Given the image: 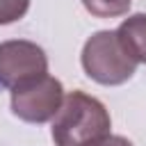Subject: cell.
<instances>
[{
  "label": "cell",
  "mask_w": 146,
  "mask_h": 146,
  "mask_svg": "<svg viewBox=\"0 0 146 146\" xmlns=\"http://www.w3.org/2000/svg\"><path fill=\"white\" fill-rule=\"evenodd\" d=\"M82 5L96 18H116L128 14L132 0H82Z\"/></svg>",
  "instance_id": "cell-6"
},
{
  "label": "cell",
  "mask_w": 146,
  "mask_h": 146,
  "mask_svg": "<svg viewBox=\"0 0 146 146\" xmlns=\"http://www.w3.org/2000/svg\"><path fill=\"white\" fill-rule=\"evenodd\" d=\"M116 34L125 50L139 62L146 64V14H132L128 16L119 27Z\"/></svg>",
  "instance_id": "cell-5"
},
{
  "label": "cell",
  "mask_w": 146,
  "mask_h": 146,
  "mask_svg": "<svg viewBox=\"0 0 146 146\" xmlns=\"http://www.w3.org/2000/svg\"><path fill=\"white\" fill-rule=\"evenodd\" d=\"M98 146H135L130 139H125V137H121V135H110V137H105Z\"/></svg>",
  "instance_id": "cell-8"
},
{
  "label": "cell",
  "mask_w": 146,
  "mask_h": 146,
  "mask_svg": "<svg viewBox=\"0 0 146 146\" xmlns=\"http://www.w3.org/2000/svg\"><path fill=\"white\" fill-rule=\"evenodd\" d=\"M64 103V87L57 78L43 73L11 89V112L27 123L52 121Z\"/></svg>",
  "instance_id": "cell-3"
},
{
  "label": "cell",
  "mask_w": 146,
  "mask_h": 146,
  "mask_svg": "<svg viewBox=\"0 0 146 146\" xmlns=\"http://www.w3.org/2000/svg\"><path fill=\"white\" fill-rule=\"evenodd\" d=\"M80 62L87 78L105 87H116L128 82L139 66V62L121 43L116 30L94 32L82 46Z\"/></svg>",
  "instance_id": "cell-2"
},
{
  "label": "cell",
  "mask_w": 146,
  "mask_h": 146,
  "mask_svg": "<svg viewBox=\"0 0 146 146\" xmlns=\"http://www.w3.org/2000/svg\"><path fill=\"white\" fill-rule=\"evenodd\" d=\"M30 9V0H0V25L21 21Z\"/></svg>",
  "instance_id": "cell-7"
},
{
  "label": "cell",
  "mask_w": 146,
  "mask_h": 146,
  "mask_svg": "<svg viewBox=\"0 0 146 146\" xmlns=\"http://www.w3.org/2000/svg\"><path fill=\"white\" fill-rule=\"evenodd\" d=\"M43 73H48V57L41 46L25 39H9L0 43V87L11 91Z\"/></svg>",
  "instance_id": "cell-4"
},
{
  "label": "cell",
  "mask_w": 146,
  "mask_h": 146,
  "mask_svg": "<svg viewBox=\"0 0 146 146\" xmlns=\"http://www.w3.org/2000/svg\"><path fill=\"white\" fill-rule=\"evenodd\" d=\"M110 130L112 119L107 107L84 91H71L52 119L50 135L55 146H98L110 137Z\"/></svg>",
  "instance_id": "cell-1"
}]
</instances>
